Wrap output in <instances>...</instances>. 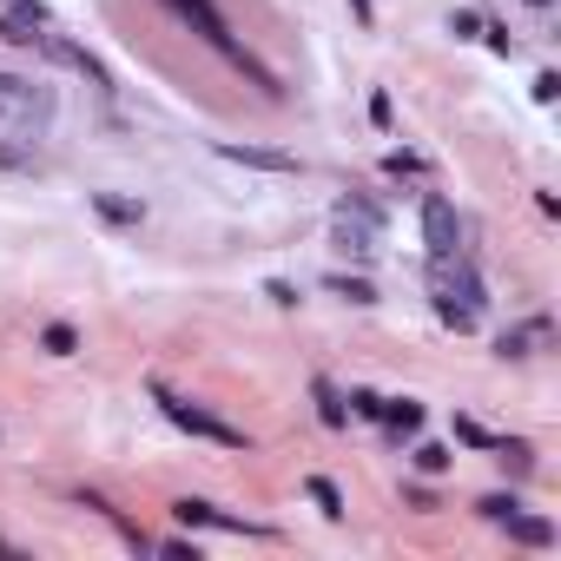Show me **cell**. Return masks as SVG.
I'll return each instance as SVG.
<instances>
[{
  "instance_id": "obj_18",
  "label": "cell",
  "mask_w": 561,
  "mask_h": 561,
  "mask_svg": "<svg viewBox=\"0 0 561 561\" xmlns=\"http://www.w3.org/2000/svg\"><path fill=\"white\" fill-rule=\"evenodd\" d=\"M475 509H483L489 522H509V515H515L522 502H515V496H483V502H475Z\"/></svg>"
},
{
  "instance_id": "obj_3",
  "label": "cell",
  "mask_w": 561,
  "mask_h": 561,
  "mask_svg": "<svg viewBox=\"0 0 561 561\" xmlns=\"http://www.w3.org/2000/svg\"><path fill=\"white\" fill-rule=\"evenodd\" d=\"M166 8H173V14H179V21H186L199 40H205V47H218L225 60H238V53H245V47L231 40V27H225V14L212 8V0H166Z\"/></svg>"
},
{
  "instance_id": "obj_25",
  "label": "cell",
  "mask_w": 561,
  "mask_h": 561,
  "mask_svg": "<svg viewBox=\"0 0 561 561\" xmlns=\"http://www.w3.org/2000/svg\"><path fill=\"white\" fill-rule=\"evenodd\" d=\"M535 8H548V0H535Z\"/></svg>"
},
{
  "instance_id": "obj_22",
  "label": "cell",
  "mask_w": 561,
  "mask_h": 561,
  "mask_svg": "<svg viewBox=\"0 0 561 561\" xmlns=\"http://www.w3.org/2000/svg\"><path fill=\"white\" fill-rule=\"evenodd\" d=\"M483 34H489L496 53H515V34H509V27H489V21H483Z\"/></svg>"
},
{
  "instance_id": "obj_15",
  "label": "cell",
  "mask_w": 561,
  "mask_h": 561,
  "mask_svg": "<svg viewBox=\"0 0 561 561\" xmlns=\"http://www.w3.org/2000/svg\"><path fill=\"white\" fill-rule=\"evenodd\" d=\"M337 212H350V218H364V225H377V231H383V205H377V199H364V192H350Z\"/></svg>"
},
{
  "instance_id": "obj_24",
  "label": "cell",
  "mask_w": 561,
  "mask_h": 561,
  "mask_svg": "<svg viewBox=\"0 0 561 561\" xmlns=\"http://www.w3.org/2000/svg\"><path fill=\"white\" fill-rule=\"evenodd\" d=\"M554 93H561V79H554V73H535V100H541V106H548V100H554Z\"/></svg>"
},
{
  "instance_id": "obj_20",
  "label": "cell",
  "mask_w": 561,
  "mask_h": 561,
  "mask_svg": "<svg viewBox=\"0 0 561 561\" xmlns=\"http://www.w3.org/2000/svg\"><path fill=\"white\" fill-rule=\"evenodd\" d=\"M449 27H456V40H475V34H483V14H475V8H462Z\"/></svg>"
},
{
  "instance_id": "obj_23",
  "label": "cell",
  "mask_w": 561,
  "mask_h": 561,
  "mask_svg": "<svg viewBox=\"0 0 561 561\" xmlns=\"http://www.w3.org/2000/svg\"><path fill=\"white\" fill-rule=\"evenodd\" d=\"M265 297H271V304H284V310H291V304H297V291H291V284H284V278H271V284H265Z\"/></svg>"
},
{
  "instance_id": "obj_8",
  "label": "cell",
  "mask_w": 561,
  "mask_h": 561,
  "mask_svg": "<svg viewBox=\"0 0 561 561\" xmlns=\"http://www.w3.org/2000/svg\"><path fill=\"white\" fill-rule=\"evenodd\" d=\"M173 515H179L186 528H231V535L245 528V535H252V522H238V515H218L212 502H192V496H186V502H173Z\"/></svg>"
},
{
  "instance_id": "obj_12",
  "label": "cell",
  "mask_w": 561,
  "mask_h": 561,
  "mask_svg": "<svg viewBox=\"0 0 561 561\" xmlns=\"http://www.w3.org/2000/svg\"><path fill=\"white\" fill-rule=\"evenodd\" d=\"M502 528H509V535H515L522 548H548V541H554V522H541V515H522V509H515V515H509Z\"/></svg>"
},
{
  "instance_id": "obj_14",
  "label": "cell",
  "mask_w": 561,
  "mask_h": 561,
  "mask_svg": "<svg viewBox=\"0 0 561 561\" xmlns=\"http://www.w3.org/2000/svg\"><path fill=\"white\" fill-rule=\"evenodd\" d=\"M40 344H47L53 357H73V350H79V331H73V324H47V331H40Z\"/></svg>"
},
{
  "instance_id": "obj_7",
  "label": "cell",
  "mask_w": 561,
  "mask_h": 561,
  "mask_svg": "<svg viewBox=\"0 0 561 561\" xmlns=\"http://www.w3.org/2000/svg\"><path fill=\"white\" fill-rule=\"evenodd\" d=\"M377 423L396 430V436H417V430H423V404H417V396H383V404H377Z\"/></svg>"
},
{
  "instance_id": "obj_10",
  "label": "cell",
  "mask_w": 561,
  "mask_h": 561,
  "mask_svg": "<svg viewBox=\"0 0 561 561\" xmlns=\"http://www.w3.org/2000/svg\"><path fill=\"white\" fill-rule=\"evenodd\" d=\"M310 396H317V417H324L331 430H344V423H350V410H344V390H337L331 377H317V383H310Z\"/></svg>"
},
{
  "instance_id": "obj_9",
  "label": "cell",
  "mask_w": 561,
  "mask_h": 561,
  "mask_svg": "<svg viewBox=\"0 0 561 561\" xmlns=\"http://www.w3.org/2000/svg\"><path fill=\"white\" fill-rule=\"evenodd\" d=\"M304 496L317 502V515H324V522H344V489L331 483V475H304Z\"/></svg>"
},
{
  "instance_id": "obj_21",
  "label": "cell",
  "mask_w": 561,
  "mask_h": 561,
  "mask_svg": "<svg viewBox=\"0 0 561 561\" xmlns=\"http://www.w3.org/2000/svg\"><path fill=\"white\" fill-rule=\"evenodd\" d=\"M383 173H390V179H410V173H417V158H410V152H390V158H383Z\"/></svg>"
},
{
  "instance_id": "obj_1",
  "label": "cell",
  "mask_w": 561,
  "mask_h": 561,
  "mask_svg": "<svg viewBox=\"0 0 561 561\" xmlns=\"http://www.w3.org/2000/svg\"><path fill=\"white\" fill-rule=\"evenodd\" d=\"M430 291H436V317L449 331H475V317H483V304H489L483 278L469 271L462 252L456 258H430Z\"/></svg>"
},
{
  "instance_id": "obj_11",
  "label": "cell",
  "mask_w": 561,
  "mask_h": 561,
  "mask_svg": "<svg viewBox=\"0 0 561 561\" xmlns=\"http://www.w3.org/2000/svg\"><path fill=\"white\" fill-rule=\"evenodd\" d=\"M93 212H100L106 225H139V218H145V205H139V199H119V192H93Z\"/></svg>"
},
{
  "instance_id": "obj_2",
  "label": "cell",
  "mask_w": 561,
  "mask_h": 561,
  "mask_svg": "<svg viewBox=\"0 0 561 561\" xmlns=\"http://www.w3.org/2000/svg\"><path fill=\"white\" fill-rule=\"evenodd\" d=\"M152 396H158V410H166L186 436H199V443H218V449H252V436L238 430V423H225V417H212V410H199V404H186V396H173L166 383H152Z\"/></svg>"
},
{
  "instance_id": "obj_17",
  "label": "cell",
  "mask_w": 561,
  "mask_h": 561,
  "mask_svg": "<svg viewBox=\"0 0 561 561\" xmlns=\"http://www.w3.org/2000/svg\"><path fill=\"white\" fill-rule=\"evenodd\" d=\"M456 443H469V449H496V436L475 423V417H456Z\"/></svg>"
},
{
  "instance_id": "obj_5",
  "label": "cell",
  "mask_w": 561,
  "mask_h": 561,
  "mask_svg": "<svg viewBox=\"0 0 561 561\" xmlns=\"http://www.w3.org/2000/svg\"><path fill=\"white\" fill-rule=\"evenodd\" d=\"M218 158H231V166H252V173H304L297 152H278V145H218Z\"/></svg>"
},
{
  "instance_id": "obj_6",
  "label": "cell",
  "mask_w": 561,
  "mask_h": 561,
  "mask_svg": "<svg viewBox=\"0 0 561 561\" xmlns=\"http://www.w3.org/2000/svg\"><path fill=\"white\" fill-rule=\"evenodd\" d=\"M331 238H337V252H350V258H377V225H364V218H350V212H337L331 218Z\"/></svg>"
},
{
  "instance_id": "obj_19",
  "label": "cell",
  "mask_w": 561,
  "mask_h": 561,
  "mask_svg": "<svg viewBox=\"0 0 561 561\" xmlns=\"http://www.w3.org/2000/svg\"><path fill=\"white\" fill-rule=\"evenodd\" d=\"M344 404H350L357 417H370V423H377V404H383V396H377V390H350V396H344Z\"/></svg>"
},
{
  "instance_id": "obj_16",
  "label": "cell",
  "mask_w": 561,
  "mask_h": 561,
  "mask_svg": "<svg viewBox=\"0 0 561 561\" xmlns=\"http://www.w3.org/2000/svg\"><path fill=\"white\" fill-rule=\"evenodd\" d=\"M449 462H456V456H449L443 443H417V469H423V475H443Z\"/></svg>"
},
{
  "instance_id": "obj_4",
  "label": "cell",
  "mask_w": 561,
  "mask_h": 561,
  "mask_svg": "<svg viewBox=\"0 0 561 561\" xmlns=\"http://www.w3.org/2000/svg\"><path fill=\"white\" fill-rule=\"evenodd\" d=\"M423 245H430V258H456L462 252V225H456V205L443 192L423 199Z\"/></svg>"
},
{
  "instance_id": "obj_13",
  "label": "cell",
  "mask_w": 561,
  "mask_h": 561,
  "mask_svg": "<svg viewBox=\"0 0 561 561\" xmlns=\"http://www.w3.org/2000/svg\"><path fill=\"white\" fill-rule=\"evenodd\" d=\"M324 284H331V291H337V297H350V304H377V291H370V284H364V278H344V271H331V278H324Z\"/></svg>"
}]
</instances>
